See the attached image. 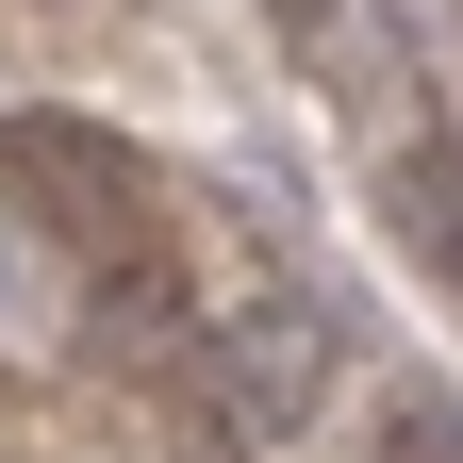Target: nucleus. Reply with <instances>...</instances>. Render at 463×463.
<instances>
[{"instance_id":"nucleus-1","label":"nucleus","mask_w":463,"mask_h":463,"mask_svg":"<svg viewBox=\"0 0 463 463\" xmlns=\"http://www.w3.org/2000/svg\"><path fill=\"white\" fill-rule=\"evenodd\" d=\"M183 381H199V430L215 447H281L331 397V331H315V298H232V315L183 331Z\"/></svg>"}]
</instances>
